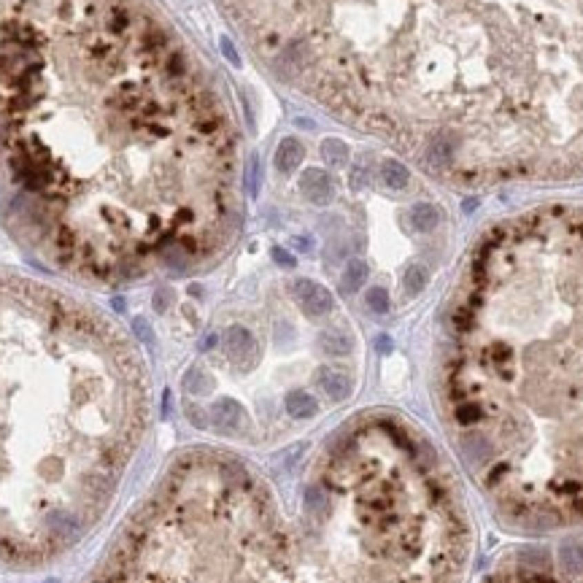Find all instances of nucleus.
<instances>
[{
  "label": "nucleus",
  "mask_w": 583,
  "mask_h": 583,
  "mask_svg": "<svg viewBox=\"0 0 583 583\" xmlns=\"http://www.w3.org/2000/svg\"><path fill=\"white\" fill-rule=\"evenodd\" d=\"M491 583H583V573H564V581L551 575V559L546 551L529 549L518 553V564L513 570H505Z\"/></svg>",
  "instance_id": "1"
},
{
  "label": "nucleus",
  "mask_w": 583,
  "mask_h": 583,
  "mask_svg": "<svg viewBox=\"0 0 583 583\" xmlns=\"http://www.w3.org/2000/svg\"><path fill=\"white\" fill-rule=\"evenodd\" d=\"M292 292H294V297H297L303 314L311 316V319H319V316H324V314L332 311V294L324 289L322 284H316V281L300 278V281H294Z\"/></svg>",
  "instance_id": "2"
},
{
  "label": "nucleus",
  "mask_w": 583,
  "mask_h": 583,
  "mask_svg": "<svg viewBox=\"0 0 583 583\" xmlns=\"http://www.w3.org/2000/svg\"><path fill=\"white\" fill-rule=\"evenodd\" d=\"M225 351L227 356L235 362V365H241V367H249L252 362H254V356H257V343H254V335L246 329V327H241V324H232L229 329L225 332Z\"/></svg>",
  "instance_id": "3"
},
{
  "label": "nucleus",
  "mask_w": 583,
  "mask_h": 583,
  "mask_svg": "<svg viewBox=\"0 0 583 583\" xmlns=\"http://www.w3.org/2000/svg\"><path fill=\"white\" fill-rule=\"evenodd\" d=\"M243 421H246V411H243L241 402H235L232 397H222V400H216V402L211 405V424H214V429L222 432V435L238 432V429L243 427Z\"/></svg>",
  "instance_id": "4"
},
{
  "label": "nucleus",
  "mask_w": 583,
  "mask_h": 583,
  "mask_svg": "<svg viewBox=\"0 0 583 583\" xmlns=\"http://www.w3.org/2000/svg\"><path fill=\"white\" fill-rule=\"evenodd\" d=\"M300 190L314 205H327L332 200V194H335L332 178L327 176V170H322V167H308L303 173V178H300Z\"/></svg>",
  "instance_id": "5"
},
{
  "label": "nucleus",
  "mask_w": 583,
  "mask_h": 583,
  "mask_svg": "<svg viewBox=\"0 0 583 583\" xmlns=\"http://www.w3.org/2000/svg\"><path fill=\"white\" fill-rule=\"evenodd\" d=\"M316 384H319V389H322L329 400H335V402L346 400V397L351 394V389H354L349 373H343V370H338V367H319Z\"/></svg>",
  "instance_id": "6"
},
{
  "label": "nucleus",
  "mask_w": 583,
  "mask_h": 583,
  "mask_svg": "<svg viewBox=\"0 0 583 583\" xmlns=\"http://www.w3.org/2000/svg\"><path fill=\"white\" fill-rule=\"evenodd\" d=\"M284 408H287V413L294 416V419H311V416L319 413L316 397L308 394V391H303V389H294V391H289L284 397Z\"/></svg>",
  "instance_id": "7"
},
{
  "label": "nucleus",
  "mask_w": 583,
  "mask_h": 583,
  "mask_svg": "<svg viewBox=\"0 0 583 583\" xmlns=\"http://www.w3.org/2000/svg\"><path fill=\"white\" fill-rule=\"evenodd\" d=\"M303 157H305L303 143H300L297 138H284V141L278 143V149H276L273 162H276V167H278L281 173H292V170L303 162Z\"/></svg>",
  "instance_id": "8"
},
{
  "label": "nucleus",
  "mask_w": 583,
  "mask_h": 583,
  "mask_svg": "<svg viewBox=\"0 0 583 583\" xmlns=\"http://www.w3.org/2000/svg\"><path fill=\"white\" fill-rule=\"evenodd\" d=\"M438 222H440V214L432 203H416L411 208V225L416 232H432Z\"/></svg>",
  "instance_id": "9"
},
{
  "label": "nucleus",
  "mask_w": 583,
  "mask_h": 583,
  "mask_svg": "<svg viewBox=\"0 0 583 583\" xmlns=\"http://www.w3.org/2000/svg\"><path fill=\"white\" fill-rule=\"evenodd\" d=\"M319 343H322L324 351L332 356H346L351 351V338L343 329H327L319 335Z\"/></svg>",
  "instance_id": "10"
},
{
  "label": "nucleus",
  "mask_w": 583,
  "mask_h": 583,
  "mask_svg": "<svg viewBox=\"0 0 583 583\" xmlns=\"http://www.w3.org/2000/svg\"><path fill=\"white\" fill-rule=\"evenodd\" d=\"M381 178H384V184L389 190H405L408 181H411V173H408V167L402 162L387 160L381 165Z\"/></svg>",
  "instance_id": "11"
},
{
  "label": "nucleus",
  "mask_w": 583,
  "mask_h": 583,
  "mask_svg": "<svg viewBox=\"0 0 583 583\" xmlns=\"http://www.w3.org/2000/svg\"><path fill=\"white\" fill-rule=\"evenodd\" d=\"M365 281H367V265L362 259H351L346 265V270H343V281H340L343 292L346 294H354L356 289H362Z\"/></svg>",
  "instance_id": "12"
},
{
  "label": "nucleus",
  "mask_w": 583,
  "mask_h": 583,
  "mask_svg": "<svg viewBox=\"0 0 583 583\" xmlns=\"http://www.w3.org/2000/svg\"><path fill=\"white\" fill-rule=\"evenodd\" d=\"M322 154H324V160H327V165L343 167V165L349 162V146H346L343 141H338V138H327L322 143Z\"/></svg>",
  "instance_id": "13"
},
{
  "label": "nucleus",
  "mask_w": 583,
  "mask_h": 583,
  "mask_svg": "<svg viewBox=\"0 0 583 583\" xmlns=\"http://www.w3.org/2000/svg\"><path fill=\"white\" fill-rule=\"evenodd\" d=\"M427 281H429L427 270H424L421 265H411V267L405 270V276H402V289H405L408 297H416V294H421V289L427 287Z\"/></svg>",
  "instance_id": "14"
},
{
  "label": "nucleus",
  "mask_w": 583,
  "mask_h": 583,
  "mask_svg": "<svg viewBox=\"0 0 583 583\" xmlns=\"http://www.w3.org/2000/svg\"><path fill=\"white\" fill-rule=\"evenodd\" d=\"M184 389H187L190 394H208V391L214 389V381H211L203 370L192 367V370L184 376Z\"/></svg>",
  "instance_id": "15"
},
{
  "label": "nucleus",
  "mask_w": 583,
  "mask_h": 583,
  "mask_svg": "<svg viewBox=\"0 0 583 583\" xmlns=\"http://www.w3.org/2000/svg\"><path fill=\"white\" fill-rule=\"evenodd\" d=\"M365 305L373 311V314H387L389 311V292L384 287H370L367 294H365Z\"/></svg>",
  "instance_id": "16"
},
{
  "label": "nucleus",
  "mask_w": 583,
  "mask_h": 583,
  "mask_svg": "<svg viewBox=\"0 0 583 583\" xmlns=\"http://www.w3.org/2000/svg\"><path fill=\"white\" fill-rule=\"evenodd\" d=\"M132 327H135V332H138V338H141L143 343H154V332H152V327L143 322V319H135Z\"/></svg>",
  "instance_id": "17"
},
{
  "label": "nucleus",
  "mask_w": 583,
  "mask_h": 583,
  "mask_svg": "<svg viewBox=\"0 0 583 583\" xmlns=\"http://www.w3.org/2000/svg\"><path fill=\"white\" fill-rule=\"evenodd\" d=\"M170 297H173V294H170L167 289H160L157 294H154V311H157V314H165V311H167Z\"/></svg>",
  "instance_id": "18"
},
{
  "label": "nucleus",
  "mask_w": 583,
  "mask_h": 583,
  "mask_svg": "<svg viewBox=\"0 0 583 583\" xmlns=\"http://www.w3.org/2000/svg\"><path fill=\"white\" fill-rule=\"evenodd\" d=\"M273 259H276V262H278L281 267H294V257H292L289 252H284V249H278V246L273 249Z\"/></svg>",
  "instance_id": "19"
},
{
  "label": "nucleus",
  "mask_w": 583,
  "mask_h": 583,
  "mask_svg": "<svg viewBox=\"0 0 583 583\" xmlns=\"http://www.w3.org/2000/svg\"><path fill=\"white\" fill-rule=\"evenodd\" d=\"M187 416H190V421H192L194 427H200V429H203V427H208V421H205V416H203V411H197V408H190V411H187Z\"/></svg>",
  "instance_id": "20"
},
{
  "label": "nucleus",
  "mask_w": 583,
  "mask_h": 583,
  "mask_svg": "<svg viewBox=\"0 0 583 583\" xmlns=\"http://www.w3.org/2000/svg\"><path fill=\"white\" fill-rule=\"evenodd\" d=\"M365 181H367V173H365V167L359 165V167H354V173H351V184H354L356 190H359Z\"/></svg>",
  "instance_id": "21"
},
{
  "label": "nucleus",
  "mask_w": 583,
  "mask_h": 583,
  "mask_svg": "<svg viewBox=\"0 0 583 583\" xmlns=\"http://www.w3.org/2000/svg\"><path fill=\"white\" fill-rule=\"evenodd\" d=\"M376 346H378V351H381V354H389V351H391V340H389L387 335H381Z\"/></svg>",
  "instance_id": "22"
},
{
  "label": "nucleus",
  "mask_w": 583,
  "mask_h": 583,
  "mask_svg": "<svg viewBox=\"0 0 583 583\" xmlns=\"http://www.w3.org/2000/svg\"><path fill=\"white\" fill-rule=\"evenodd\" d=\"M214 343H216V335H208V338H205V340H203V349H211V346H214Z\"/></svg>",
  "instance_id": "23"
},
{
  "label": "nucleus",
  "mask_w": 583,
  "mask_h": 583,
  "mask_svg": "<svg viewBox=\"0 0 583 583\" xmlns=\"http://www.w3.org/2000/svg\"><path fill=\"white\" fill-rule=\"evenodd\" d=\"M43 583H57V581H43Z\"/></svg>",
  "instance_id": "24"
}]
</instances>
